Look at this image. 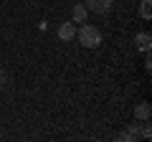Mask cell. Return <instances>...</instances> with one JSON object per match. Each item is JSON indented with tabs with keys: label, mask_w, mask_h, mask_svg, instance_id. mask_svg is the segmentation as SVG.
Masks as SVG:
<instances>
[{
	"label": "cell",
	"mask_w": 152,
	"mask_h": 142,
	"mask_svg": "<svg viewBox=\"0 0 152 142\" xmlns=\"http://www.w3.org/2000/svg\"><path fill=\"white\" fill-rule=\"evenodd\" d=\"M150 41H152V36H150V33H137V36H134V46H137V48H140V51H150Z\"/></svg>",
	"instance_id": "8992f818"
},
{
	"label": "cell",
	"mask_w": 152,
	"mask_h": 142,
	"mask_svg": "<svg viewBox=\"0 0 152 142\" xmlns=\"http://www.w3.org/2000/svg\"><path fill=\"white\" fill-rule=\"evenodd\" d=\"M58 38L61 41H74L76 38V23H71V20L61 23L58 26Z\"/></svg>",
	"instance_id": "3957f363"
},
{
	"label": "cell",
	"mask_w": 152,
	"mask_h": 142,
	"mask_svg": "<svg viewBox=\"0 0 152 142\" xmlns=\"http://www.w3.org/2000/svg\"><path fill=\"white\" fill-rule=\"evenodd\" d=\"M86 15H89V10H86V5H81V3H76V5L71 8V23H84Z\"/></svg>",
	"instance_id": "277c9868"
},
{
	"label": "cell",
	"mask_w": 152,
	"mask_h": 142,
	"mask_svg": "<svg viewBox=\"0 0 152 142\" xmlns=\"http://www.w3.org/2000/svg\"><path fill=\"white\" fill-rule=\"evenodd\" d=\"M140 15L145 18V20H150V18H152V3H150V0H142V5H140Z\"/></svg>",
	"instance_id": "52a82bcc"
},
{
	"label": "cell",
	"mask_w": 152,
	"mask_h": 142,
	"mask_svg": "<svg viewBox=\"0 0 152 142\" xmlns=\"http://www.w3.org/2000/svg\"><path fill=\"white\" fill-rule=\"evenodd\" d=\"M127 135H129L132 140H134V137L140 135V122H137V124H129V130H127Z\"/></svg>",
	"instance_id": "9c48e42d"
},
{
	"label": "cell",
	"mask_w": 152,
	"mask_h": 142,
	"mask_svg": "<svg viewBox=\"0 0 152 142\" xmlns=\"http://www.w3.org/2000/svg\"><path fill=\"white\" fill-rule=\"evenodd\" d=\"M140 135L145 137V140H150V137H152V127H150V119H145V122H142V130H140Z\"/></svg>",
	"instance_id": "ba28073f"
},
{
	"label": "cell",
	"mask_w": 152,
	"mask_h": 142,
	"mask_svg": "<svg viewBox=\"0 0 152 142\" xmlns=\"http://www.w3.org/2000/svg\"><path fill=\"white\" fill-rule=\"evenodd\" d=\"M5 84H8V74H5V71H0V89L5 86Z\"/></svg>",
	"instance_id": "30bf717a"
},
{
	"label": "cell",
	"mask_w": 152,
	"mask_h": 142,
	"mask_svg": "<svg viewBox=\"0 0 152 142\" xmlns=\"http://www.w3.org/2000/svg\"><path fill=\"white\" fill-rule=\"evenodd\" d=\"M150 114H152V107L147 102H140L134 107V117H137V122H145V119H150Z\"/></svg>",
	"instance_id": "5b68a950"
},
{
	"label": "cell",
	"mask_w": 152,
	"mask_h": 142,
	"mask_svg": "<svg viewBox=\"0 0 152 142\" xmlns=\"http://www.w3.org/2000/svg\"><path fill=\"white\" fill-rule=\"evenodd\" d=\"M112 3L114 0H86L84 5H86V10H94V13H109Z\"/></svg>",
	"instance_id": "7a4b0ae2"
},
{
	"label": "cell",
	"mask_w": 152,
	"mask_h": 142,
	"mask_svg": "<svg viewBox=\"0 0 152 142\" xmlns=\"http://www.w3.org/2000/svg\"><path fill=\"white\" fill-rule=\"evenodd\" d=\"M0 91H3V89H0Z\"/></svg>",
	"instance_id": "8fae6325"
},
{
	"label": "cell",
	"mask_w": 152,
	"mask_h": 142,
	"mask_svg": "<svg viewBox=\"0 0 152 142\" xmlns=\"http://www.w3.org/2000/svg\"><path fill=\"white\" fill-rule=\"evenodd\" d=\"M76 38H79V43H81L84 48H96V46L102 43V33H99V28L91 26V23H81Z\"/></svg>",
	"instance_id": "6da1fadb"
}]
</instances>
